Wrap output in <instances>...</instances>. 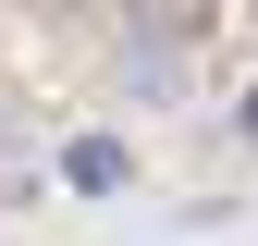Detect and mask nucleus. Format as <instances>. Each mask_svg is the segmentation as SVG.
<instances>
[{"label":"nucleus","mask_w":258,"mask_h":246,"mask_svg":"<svg viewBox=\"0 0 258 246\" xmlns=\"http://www.w3.org/2000/svg\"><path fill=\"white\" fill-rule=\"evenodd\" d=\"M246 136H258V86H246Z\"/></svg>","instance_id":"nucleus-2"},{"label":"nucleus","mask_w":258,"mask_h":246,"mask_svg":"<svg viewBox=\"0 0 258 246\" xmlns=\"http://www.w3.org/2000/svg\"><path fill=\"white\" fill-rule=\"evenodd\" d=\"M160 37H209V0H136V49Z\"/></svg>","instance_id":"nucleus-1"}]
</instances>
